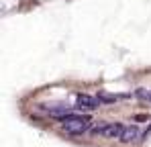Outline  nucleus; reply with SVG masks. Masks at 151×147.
<instances>
[{
  "mask_svg": "<svg viewBox=\"0 0 151 147\" xmlns=\"http://www.w3.org/2000/svg\"><path fill=\"white\" fill-rule=\"evenodd\" d=\"M59 122H61V129L65 131V133H70V135H82V133H86L88 129H92L90 127V117H86V115H74V112H70V115H63V117H59Z\"/></svg>",
  "mask_w": 151,
  "mask_h": 147,
  "instance_id": "f257e3e1",
  "label": "nucleus"
},
{
  "mask_svg": "<svg viewBox=\"0 0 151 147\" xmlns=\"http://www.w3.org/2000/svg\"><path fill=\"white\" fill-rule=\"evenodd\" d=\"M92 135H102V137H110V139H121L125 127L121 122H98L92 125Z\"/></svg>",
  "mask_w": 151,
  "mask_h": 147,
  "instance_id": "f03ea898",
  "label": "nucleus"
},
{
  "mask_svg": "<svg viewBox=\"0 0 151 147\" xmlns=\"http://www.w3.org/2000/svg\"><path fill=\"white\" fill-rule=\"evenodd\" d=\"M41 110L49 112L53 117H63V115H70L72 110H76V104H68V102H51V104H41Z\"/></svg>",
  "mask_w": 151,
  "mask_h": 147,
  "instance_id": "7ed1b4c3",
  "label": "nucleus"
},
{
  "mask_svg": "<svg viewBox=\"0 0 151 147\" xmlns=\"http://www.w3.org/2000/svg\"><path fill=\"white\" fill-rule=\"evenodd\" d=\"M100 106L98 96H88V94H78L76 96V110H94Z\"/></svg>",
  "mask_w": 151,
  "mask_h": 147,
  "instance_id": "20e7f679",
  "label": "nucleus"
},
{
  "mask_svg": "<svg viewBox=\"0 0 151 147\" xmlns=\"http://www.w3.org/2000/svg\"><path fill=\"white\" fill-rule=\"evenodd\" d=\"M141 137H143V133L139 131V127L129 125V127H125V131L121 135V141L123 143H135V141H141Z\"/></svg>",
  "mask_w": 151,
  "mask_h": 147,
  "instance_id": "39448f33",
  "label": "nucleus"
},
{
  "mask_svg": "<svg viewBox=\"0 0 151 147\" xmlns=\"http://www.w3.org/2000/svg\"><path fill=\"white\" fill-rule=\"evenodd\" d=\"M135 96L141 98V100H147V102H151V90H145V88H137V90H135Z\"/></svg>",
  "mask_w": 151,
  "mask_h": 147,
  "instance_id": "423d86ee",
  "label": "nucleus"
},
{
  "mask_svg": "<svg viewBox=\"0 0 151 147\" xmlns=\"http://www.w3.org/2000/svg\"><path fill=\"white\" fill-rule=\"evenodd\" d=\"M119 94H108V92H100L98 94V100L100 102H114V100H119Z\"/></svg>",
  "mask_w": 151,
  "mask_h": 147,
  "instance_id": "0eeeda50",
  "label": "nucleus"
}]
</instances>
